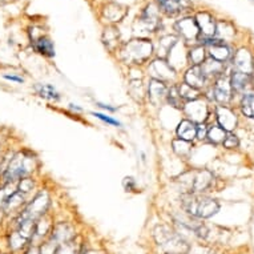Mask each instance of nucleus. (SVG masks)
Wrapping results in <instances>:
<instances>
[{
	"instance_id": "obj_1",
	"label": "nucleus",
	"mask_w": 254,
	"mask_h": 254,
	"mask_svg": "<svg viewBox=\"0 0 254 254\" xmlns=\"http://www.w3.org/2000/svg\"><path fill=\"white\" fill-rule=\"evenodd\" d=\"M180 201L184 212L194 218H209L220 210V205L216 200L198 193H183Z\"/></svg>"
},
{
	"instance_id": "obj_2",
	"label": "nucleus",
	"mask_w": 254,
	"mask_h": 254,
	"mask_svg": "<svg viewBox=\"0 0 254 254\" xmlns=\"http://www.w3.org/2000/svg\"><path fill=\"white\" fill-rule=\"evenodd\" d=\"M154 240L165 254H188L190 246L181 233L171 229L167 225H158L154 228Z\"/></svg>"
},
{
	"instance_id": "obj_3",
	"label": "nucleus",
	"mask_w": 254,
	"mask_h": 254,
	"mask_svg": "<svg viewBox=\"0 0 254 254\" xmlns=\"http://www.w3.org/2000/svg\"><path fill=\"white\" fill-rule=\"evenodd\" d=\"M36 167V158L27 152H20L9 158L7 167L1 173L3 184H11L19 181L23 177H28Z\"/></svg>"
},
{
	"instance_id": "obj_4",
	"label": "nucleus",
	"mask_w": 254,
	"mask_h": 254,
	"mask_svg": "<svg viewBox=\"0 0 254 254\" xmlns=\"http://www.w3.org/2000/svg\"><path fill=\"white\" fill-rule=\"evenodd\" d=\"M213 175L209 171H192L183 173L179 177V183L184 188V193H198L201 194L212 187Z\"/></svg>"
},
{
	"instance_id": "obj_5",
	"label": "nucleus",
	"mask_w": 254,
	"mask_h": 254,
	"mask_svg": "<svg viewBox=\"0 0 254 254\" xmlns=\"http://www.w3.org/2000/svg\"><path fill=\"white\" fill-rule=\"evenodd\" d=\"M153 46L145 39H134L127 43L121 51V58L128 64H142L152 56Z\"/></svg>"
},
{
	"instance_id": "obj_6",
	"label": "nucleus",
	"mask_w": 254,
	"mask_h": 254,
	"mask_svg": "<svg viewBox=\"0 0 254 254\" xmlns=\"http://www.w3.org/2000/svg\"><path fill=\"white\" fill-rule=\"evenodd\" d=\"M51 204L50 194L46 190L39 192L36 196L32 198V201L24 206V209L19 213V218H25V220L38 221L40 217L46 214L47 209Z\"/></svg>"
},
{
	"instance_id": "obj_7",
	"label": "nucleus",
	"mask_w": 254,
	"mask_h": 254,
	"mask_svg": "<svg viewBox=\"0 0 254 254\" xmlns=\"http://www.w3.org/2000/svg\"><path fill=\"white\" fill-rule=\"evenodd\" d=\"M232 92H233V88H232L229 76H225L224 73L220 75L218 80L214 84V89H213V96L217 103H220V104L229 103L232 99Z\"/></svg>"
},
{
	"instance_id": "obj_8",
	"label": "nucleus",
	"mask_w": 254,
	"mask_h": 254,
	"mask_svg": "<svg viewBox=\"0 0 254 254\" xmlns=\"http://www.w3.org/2000/svg\"><path fill=\"white\" fill-rule=\"evenodd\" d=\"M184 111L187 113V116L190 117V121L202 124L206 117H208V107L202 100H193L188 101V104L184 105Z\"/></svg>"
},
{
	"instance_id": "obj_9",
	"label": "nucleus",
	"mask_w": 254,
	"mask_h": 254,
	"mask_svg": "<svg viewBox=\"0 0 254 254\" xmlns=\"http://www.w3.org/2000/svg\"><path fill=\"white\" fill-rule=\"evenodd\" d=\"M176 29L179 31V34L183 36L187 42H193L198 38L200 34V28L197 25L196 19L192 17H185L183 20H180L176 23Z\"/></svg>"
},
{
	"instance_id": "obj_10",
	"label": "nucleus",
	"mask_w": 254,
	"mask_h": 254,
	"mask_svg": "<svg viewBox=\"0 0 254 254\" xmlns=\"http://www.w3.org/2000/svg\"><path fill=\"white\" fill-rule=\"evenodd\" d=\"M175 222L181 232H188V233L193 234V236H196L198 238H205L208 236V229L201 222H197V221L192 220V218H188V220L176 218Z\"/></svg>"
},
{
	"instance_id": "obj_11",
	"label": "nucleus",
	"mask_w": 254,
	"mask_h": 254,
	"mask_svg": "<svg viewBox=\"0 0 254 254\" xmlns=\"http://www.w3.org/2000/svg\"><path fill=\"white\" fill-rule=\"evenodd\" d=\"M167 93L168 88L165 83L163 81H158V80L152 79L148 87V97L149 101L153 105H161L164 100H167Z\"/></svg>"
},
{
	"instance_id": "obj_12",
	"label": "nucleus",
	"mask_w": 254,
	"mask_h": 254,
	"mask_svg": "<svg viewBox=\"0 0 254 254\" xmlns=\"http://www.w3.org/2000/svg\"><path fill=\"white\" fill-rule=\"evenodd\" d=\"M149 72L154 80L163 81V83L171 80V77L175 76L173 68L164 60H156V62L152 63V65L149 67Z\"/></svg>"
},
{
	"instance_id": "obj_13",
	"label": "nucleus",
	"mask_w": 254,
	"mask_h": 254,
	"mask_svg": "<svg viewBox=\"0 0 254 254\" xmlns=\"http://www.w3.org/2000/svg\"><path fill=\"white\" fill-rule=\"evenodd\" d=\"M233 65L236 67L237 72L241 73H246V75H252L254 71V64H253V58L248 50H240L236 54L233 59Z\"/></svg>"
},
{
	"instance_id": "obj_14",
	"label": "nucleus",
	"mask_w": 254,
	"mask_h": 254,
	"mask_svg": "<svg viewBox=\"0 0 254 254\" xmlns=\"http://www.w3.org/2000/svg\"><path fill=\"white\" fill-rule=\"evenodd\" d=\"M217 115V121L222 129H225L226 132H230L236 128L237 125V116L233 111H230L229 108L226 107H218L216 109Z\"/></svg>"
},
{
	"instance_id": "obj_15",
	"label": "nucleus",
	"mask_w": 254,
	"mask_h": 254,
	"mask_svg": "<svg viewBox=\"0 0 254 254\" xmlns=\"http://www.w3.org/2000/svg\"><path fill=\"white\" fill-rule=\"evenodd\" d=\"M230 83H232V88L233 91H236L237 93H242V95H248V93H252L250 89L253 88V80H252V76L246 75V73H241V72H236L230 77Z\"/></svg>"
},
{
	"instance_id": "obj_16",
	"label": "nucleus",
	"mask_w": 254,
	"mask_h": 254,
	"mask_svg": "<svg viewBox=\"0 0 254 254\" xmlns=\"http://www.w3.org/2000/svg\"><path fill=\"white\" fill-rule=\"evenodd\" d=\"M206 80L208 79H206L201 65H193L185 73V83L188 85H190V87L196 88V89H200V88L204 87Z\"/></svg>"
},
{
	"instance_id": "obj_17",
	"label": "nucleus",
	"mask_w": 254,
	"mask_h": 254,
	"mask_svg": "<svg viewBox=\"0 0 254 254\" xmlns=\"http://www.w3.org/2000/svg\"><path fill=\"white\" fill-rule=\"evenodd\" d=\"M75 233H73V229H72L71 225L68 224H59L54 228L52 230V237H51V241L56 244V245H60V244H64V242L71 241L73 238Z\"/></svg>"
},
{
	"instance_id": "obj_18",
	"label": "nucleus",
	"mask_w": 254,
	"mask_h": 254,
	"mask_svg": "<svg viewBox=\"0 0 254 254\" xmlns=\"http://www.w3.org/2000/svg\"><path fill=\"white\" fill-rule=\"evenodd\" d=\"M24 206L25 196L24 194H21L20 192L15 190V192L7 198V201H5L4 206H3V212H4V214H8V213H20Z\"/></svg>"
},
{
	"instance_id": "obj_19",
	"label": "nucleus",
	"mask_w": 254,
	"mask_h": 254,
	"mask_svg": "<svg viewBox=\"0 0 254 254\" xmlns=\"http://www.w3.org/2000/svg\"><path fill=\"white\" fill-rule=\"evenodd\" d=\"M196 21L198 28H200V32H202L206 38H210L213 35H216V21H214V19L209 13L200 12L197 15Z\"/></svg>"
},
{
	"instance_id": "obj_20",
	"label": "nucleus",
	"mask_w": 254,
	"mask_h": 254,
	"mask_svg": "<svg viewBox=\"0 0 254 254\" xmlns=\"http://www.w3.org/2000/svg\"><path fill=\"white\" fill-rule=\"evenodd\" d=\"M177 136L180 140L190 142L197 137V125L190 120H183L177 127Z\"/></svg>"
},
{
	"instance_id": "obj_21",
	"label": "nucleus",
	"mask_w": 254,
	"mask_h": 254,
	"mask_svg": "<svg viewBox=\"0 0 254 254\" xmlns=\"http://www.w3.org/2000/svg\"><path fill=\"white\" fill-rule=\"evenodd\" d=\"M158 7L167 15H176L185 8V0H156Z\"/></svg>"
},
{
	"instance_id": "obj_22",
	"label": "nucleus",
	"mask_w": 254,
	"mask_h": 254,
	"mask_svg": "<svg viewBox=\"0 0 254 254\" xmlns=\"http://www.w3.org/2000/svg\"><path fill=\"white\" fill-rule=\"evenodd\" d=\"M140 23H141L146 29H149V31H154V29L158 27V16L157 13L154 12L153 9L148 7V8L141 13V16H140Z\"/></svg>"
},
{
	"instance_id": "obj_23",
	"label": "nucleus",
	"mask_w": 254,
	"mask_h": 254,
	"mask_svg": "<svg viewBox=\"0 0 254 254\" xmlns=\"http://www.w3.org/2000/svg\"><path fill=\"white\" fill-rule=\"evenodd\" d=\"M34 48L36 52L44 55V56H48V58H52L55 55L54 44L50 39L47 38H39L38 40H35Z\"/></svg>"
},
{
	"instance_id": "obj_24",
	"label": "nucleus",
	"mask_w": 254,
	"mask_h": 254,
	"mask_svg": "<svg viewBox=\"0 0 254 254\" xmlns=\"http://www.w3.org/2000/svg\"><path fill=\"white\" fill-rule=\"evenodd\" d=\"M210 56H212L213 60L222 63L229 59L230 50L226 46H224L222 43H217V44L210 46Z\"/></svg>"
},
{
	"instance_id": "obj_25",
	"label": "nucleus",
	"mask_w": 254,
	"mask_h": 254,
	"mask_svg": "<svg viewBox=\"0 0 254 254\" xmlns=\"http://www.w3.org/2000/svg\"><path fill=\"white\" fill-rule=\"evenodd\" d=\"M202 71H204L205 76H206V79H210L213 76H218L222 75L224 72H222V65H221L220 62H216V60H208V62H205L202 65Z\"/></svg>"
},
{
	"instance_id": "obj_26",
	"label": "nucleus",
	"mask_w": 254,
	"mask_h": 254,
	"mask_svg": "<svg viewBox=\"0 0 254 254\" xmlns=\"http://www.w3.org/2000/svg\"><path fill=\"white\" fill-rule=\"evenodd\" d=\"M241 111L246 117L254 119V93L244 95L241 100Z\"/></svg>"
},
{
	"instance_id": "obj_27",
	"label": "nucleus",
	"mask_w": 254,
	"mask_h": 254,
	"mask_svg": "<svg viewBox=\"0 0 254 254\" xmlns=\"http://www.w3.org/2000/svg\"><path fill=\"white\" fill-rule=\"evenodd\" d=\"M206 137L209 138V141L210 142L221 144V142H224V140H225L226 130L222 129L220 125H216V127H212V128L208 130Z\"/></svg>"
},
{
	"instance_id": "obj_28",
	"label": "nucleus",
	"mask_w": 254,
	"mask_h": 254,
	"mask_svg": "<svg viewBox=\"0 0 254 254\" xmlns=\"http://www.w3.org/2000/svg\"><path fill=\"white\" fill-rule=\"evenodd\" d=\"M179 91L180 96H181L183 100L193 101L198 99V89L190 87V85H188L187 83L181 84V87H179Z\"/></svg>"
},
{
	"instance_id": "obj_29",
	"label": "nucleus",
	"mask_w": 254,
	"mask_h": 254,
	"mask_svg": "<svg viewBox=\"0 0 254 254\" xmlns=\"http://www.w3.org/2000/svg\"><path fill=\"white\" fill-rule=\"evenodd\" d=\"M167 100L168 103H169L172 107H175V108H184L183 99L180 96L179 87H176V85H173V87H171L168 89Z\"/></svg>"
},
{
	"instance_id": "obj_30",
	"label": "nucleus",
	"mask_w": 254,
	"mask_h": 254,
	"mask_svg": "<svg viewBox=\"0 0 254 254\" xmlns=\"http://www.w3.org/2000/svg\"><path fill=\"white\" fill-rule=\"evenodd\" d=\"M38 95L47 100H59V93L51 85H36Z\"/></svg>"
},
{
	"instance_id": "obj_31",
	"label": "nucleus",
	"mask_w": 254,
	"mask_h": 254,
	"mask_svg": "<svg viewBox=\"0 0 254 254\" xmlns=\"http://www.w3.org/2000/svg\"><path fill=\"white\" fill-rule=\"evenodd\" d=\"M79 246L76 242L71 241H67L64 242V244H60L58 245L56 248V253L55 254H79Z\"/></svg>"
},
{
	"instance_id": "obj_32",
	"label": "nucleus",
	"mask_w": 254,
	"mask_h": 254,
	"mask_svg": "<svg viewBox=\"0 0 254 254\" xmlns=\"http://www.w3.org/2000/svg\"><path fill=\"white\" fill-rule=\"evenodd\" d=\"M205 59L204 47H194L189 51V60L193 65H200Z\"/></svg>"
},
{
	"instance_id": "obj_33",
	"label": "nucleus",
	"mask_w": 254,
	"mask_h": 254,
	"mask_svg": "<svg viewBox=\"0 0 254 254\" xmlns=\"http://www.w3.org/2000/svg\"><path fill=\"white\" fill-rule=\"evenodd\" d=\"M172 145H173V150H175L176 153L181 156V157H185L189 154L190 152V145H189V142L188 141H184V140H175V141L172 142Z\"/></svg>"
},
{
	"instance_id": "obj_34",
	"label": "nucleus",
	"mask_w": 254,
	"mask_h": 254,
	"mask_svg": "<svg viewBox=\"0 0 254 254\" xmlns=\"http://www.w3.org/2000/svg\"><path fill=\"white\" fill-rule=\"evenodd\" d=\"M177 44V39L175 36H167V38L161 39L160 42V52H163V55H168L173 50V47Z\"/></svg>"
},
{
	"instance_id": "obj_35",
	"label": "nucleus",
	"mask_w": 254,
	"mask_h": 254,
	"mask_svg": "<svg viewBox=\"0 0 254 254\" xmlns=\"http://www.w3.org/2000/svg\"><path fill=\"white\" fill-rule=\"evenodd\" d=\"M35 187L34 180L29 179V177H23V179L19 180V187H17V192H20L21 194H27L29 193Z\"/></svg>"
},
{
	"instance_id": "obj_36",
	"label": "nucleus",
	"mask_w": 254,
	"mask_h": 254,
	"mask_svg": "<svg viewBox=\"0 0 254 254\" xmlns=\"http://www.w3.org/2000/svg\"><path fill=\"white\" fill-rule=\"evenodd\" d=\"M11 184H3V187L0 188V209H3L7 198L15 192V189H12V185H11Z\"/></svg>"
},
{
	"instance_id": "obj_37",
	"label": "nucleus",
	"mask_w": 254,
	"mask_h": 254,
	"mask_svg": "<svg viewBox=\"0 0 254 254\" xmlns=\"http://www.w3.org/2000/svg\"><path fill=\"white\" fill-rule=\"evenodd\" d=\"M222 144H224V146H225V148H229V149H234V148H237L240 142H238V138H237V136H236V134L226 133V137H225V140H224V142H222Z\"/></svg>"
},
{
	"instance_id": "obj_38",
	"label": "nucleus",
	"mask_w": 254,
	"mask_h": 254,
	"mask_svg": "<svg viewBox=\"0 0 254 254\" xmlns=\"http://www.w3.org/2000/svg\"><path fill=\"white\" fill-rule=\"evenodd\" d=\"M93 116H96L97 119H100V120L105 121V123H108V124H112V125H120V123H119V121L115 120V119H112V117L105 116V115H103V113H93Z\"/></svg>"
},
{
	"instance_id": "obj_39",
	"label": "nucleus",
	"mask_w": 254,
	"mask_h": 254,
	"mask_svg": "<svg viewBox=\"0 0 254 254\" xmlns=\"http://www.w3.org/2000/svg\"><path fill=\"white\" fill-rule=\"evenodd\" d=\"M206 133H208V129H206V127H205L204 123L200 125H197V137L205 138L206 137Z\"/></svg>"
},
{
	"instance_id": "obj_40",
	"label": "nucleus",
	"mask_w": 254,
	"mask_h": 254,
	"mask_svg": "<svg viewBox=\"0 0 254 254\" xmlns=\"http://www.w3.org/2000/svg\"><path fill=\"white\" fill-rule=\"evenodd\" d=\"M124 188L127 192H132L134 189V180L132 177H127L124 180Z\"/></svg>"
},
{
	"instance_id": "obj_41",
	"label": "nucleus",
	"mask_w": 254,
	"mask_h": 254,
	"mask_svg": "<svg viewBox=\"0 0 254 254\" xmlns=\"http://www.w3.org/2000/svg\"><path fill=\"white\" fill-rule=\"evenodd\" d=\"M5 167H7V164H5V156L0 153V176H1L3 171L5 169Z\"/></svg>"
},
{
	"instance_id": "obj_42",
	"label": "nucleus",
	"mask_w": 254,
	"mask_h": 254,
	"mask_svg": "<svg viewBox=\"0 0 254 254\" xmlns=\"http://www.w3.org/2000/svg\"><path fill=\"white\" fill-rule=\"evenodd\" d=\"M4 79L11 80V81H16V83H23V79H21V77H17V76L13 75H4Z\"/></svg>"
},
{
	"instance_id": "obj_43",
	"label": "nucleus",
	"mask_w": 254,
	"mask_h": 254,
	"mask_svg": "<svg viewBox=\"0 0 254 254\" xmlns=\"http://www.w3.org/2000/svg\"><path fill=\"white\" fill-rule=\"evenodd\" d=\"M194 254H217V253L210 249H198L194 252Z\"/></svg>"
},
{
	"instance_id": "obj_44",
	"label": "nucleus",
	"mask_w": 254,
	"mask_h": 254,
	"mask_svg": "<svg viewBox=\"0 0 254 254\" xmlns=\"http://www.w3.org/2000/svg\"><path fill=\"white\" fill-rule=\"evenodd\" d=\"M25 254H40V248L32 246V248H29L28 252H27Z\"/></svg>"
},
{
	"instance_id": "obj_45",
	"label": "nucleus",
	"mask_w": 254,
	"mask_h": 254,
	"mask_svg": "<svg viewBox=\"0 0 254 254\" xmlns=\"http://www.w3.org/2000/svg\"><path fill=\"white\" fill-rule=\"evenodd\" d=\"M99 107H101V108H104V109H109V111H115V108H112V107H108V105L99 104Z\"/></svg>"
},
{
	"instance_id": "obj_46",
	"label": "nucleus",
	"mask_w": 254,
	"mask_h": 254,
	"mask_svg": "<svg viewBox=\"0 0 254 254\" xmlns=\"http://www.w3.org/2000/svg\"><path fill=\"white\" fill-rule=\"evenodd\" d=\"M3 217H4V212H3V209H0V224L3 221Z\"/></svg>"
},
{
	"instance_id": "obj_47",
	"label": "nucleus",
	"mask_w": 254,
	"mask_h": 254,
	"mask_svg": "<svg viewBox=\"0 0 254 254\" xmlns=\"http://www.w3.org/2000/svg\"><path fill=\"white\" fill-rule=\"evenodd\" d=\"M87 254H97V253H95V252H89V253H87Z\"/></svg>"
}]
</instances>
